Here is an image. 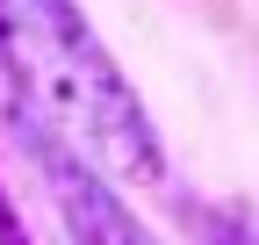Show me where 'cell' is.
<instances>
[{
  "label": "cell",
  "mask_w": 259,
  "mask_h": 245,
  "mask_svg": "<svg viewBox=\"0 0 259 245\" xmlns=\"http://www.w3.org/2000/svg\"><path fill=\"white\" fill-rule=\"evenodd\" d=\"M0 72L15 115L87 151L108 180H166L158 123L72 0H0Z\"/></svg>",
  "instance_id": "6da1fadb"
},
{
  "label": "cell",
  "mask_w": 259,
  "mask_h": 245,
  "mask_svg": "<svg viewBox=\"0 0 259 245\" xmlns=\"http://www.w3.org/2000/svg\"><path fill=\"white\" fill-rule=\"evenodd\" d=\"M15 137H22L29 159H36L58 217H65V231H72V245H166L137 209L122 202V188L87 159V151H72L65 137H51L44 123H29V115H15Z\"/></svg>",
  "instance_id": "7a4b0ae2"
},
{
  "label": "cell",
  "mask_w": 259,
  "mask_h": 245,
  "mask_svg": "<svg viewBox=\"0 0 259 245\" xmlns=\"http://www.w3.org/2000/svg\"><path fill=\"white\" fill-rule=\"evenodd\" d=\"M194 217H202V245H259L252 231H238L231 209H216V217H209V209H194Z\"/></svg>",
  "instance_id": "3957f363"
},
{
  "label": "cell",
  "mask_w": 259,
  "mask_h": 245,
  "mask_svg": "<svg viewBox=\"0 0 259 245\" xmlns=\"http://www.w3.org/2000/svg\"><path fill=\"white\" fill-rule=\"evenodd\" d=\"M0 245H29V231H22V217H15L8 195H0Z\"/></svg>",
  "instance_id": "277c9868"
}]
</instances>
